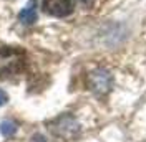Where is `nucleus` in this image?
I'll list each match as a JSON object with an SVG mask.
<instances>
[{"mask_svg": "<svg viewBox=\"0 0 146 142\" xmlns=\"http://www.w3.org/2000/svg\"><path fill=\"white\" fill-rule=\"evenodd\" d=\"M27 68V53L22 48L2 46L0 48V80H9L22 74Z\"/></svg>", "mask_w": 146, "mask_h": 142, "instance_id": "f257e3e1", "label": "nucleus"}, {"mask_svg": "<svg viewBox=\"0 0 146 142\" xmlns=\"http://www.w3.org/2000/svg\"><path fill=\"white\" fill-rule=\"evenodd\" d=\"M78 131H80L78 122L70 116H62L55 119V122L52 124V132L60 139H73L78 134Z\"/></svg>", "mask_w": 146, "mask_h": 142, "instance_id": "f03ea898", "label": "nucleus"}, {"mask_svg": "<svg viewBox=\"0 0 146 142\" xmlns=\"http://www.w3.org/2000/svg\"><path fill=\"white\" fill-rule=\"evenodd\" d=\"M73 0H43V10L52 17H68L73 12Z\"/></svg>", "mask_w": 146, "mask_h": 142, "instance_id": "7ed1b4c3", "label": "nucleus"}, {"mask_svg": "<svg viewBox=\"0 0 146 142\" xmlns=\"http://www.w3.org/2000/svg\"><path fill=\"white\" fill-rule=\"evenodd\" d=\"M88 86L95 93H106V91H110V86H111V76H110V73L105 70L93 71L90 74V78H88Z\"/></svg>", "mask_w": 146, "mask_h": 142, "instance_id": "20e7f679", "label": "nucleus"}, {"mask_svg": "<svg viewBox=\"0 0 146 142\" xmlns=\"http://www.w3.org/2000/svg\"><path fill=\"white\" fill-rule=\"evenodd\" d=\"M18 20L25 25H32L36 22V0H30L27 3V7L20 12Z\"/></svg>", "mask_w": 146, "mask_h": 142, "instance_id": "39448f33", "label": "nucleus"}, {"mask_svg": "<svg viewBox=\"0 0 146 142\" xmlns=\"http://www.w3.org/2000/svg\"><path fill=\"white\" fill-rule=\"evenodd\" d=\"M15 131H17V126H15V122L5 121V122H2V126H0V132L3 134L5 137L13 135V134H15Z\"/></svg>", "mask_w": 146, "mask_h": 142, "instance_id": "423d86ee", "label": "nucleus"}, {"mask_svg": "<svg viewBox=\"0 0 146 142\" xmlns=\"http://www.w3.org/2000/svg\"><path fill=\"white\" fill-rule=\"evenodd\" d=\"M7 101H9V96H7V93L0 89V106H3V104H5Z\"/></svg>", "mask_w": 146, "mask_h": 142, "instance_id": "0eeeda50", "label": "nucleus"}]
</instances>
